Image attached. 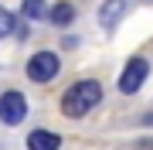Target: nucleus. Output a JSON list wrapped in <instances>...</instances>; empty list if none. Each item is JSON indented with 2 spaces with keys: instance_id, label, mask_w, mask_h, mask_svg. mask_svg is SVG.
I'll use <instances>...</instances> for the list:
<instances>
[{
  "instance_id": "nucleus-1",
  "label": "nucleus",
  "mask_w": 153,
  "mask_h": 150,
  "mask_svg": "<svg viewBox=\"0 0 153 150\" xmlns=\"http://www.w3.org/2000/svg\"><path fill=\"white\" fill-rule=\"evenodd\" d=\"M99 102H102V85H99L95 78H78V82H71L68 89L61 92V113L71 116V119L88 116Z\"/></svg>"
},
{
  "instance_id": "nucleus-9",
  "label": "nucleus",
  "mask_w": 153,
  "mask_h": 150,
  "mask_svg": "<svg viewBox=\"0 0 153 150\" xmlns=\"http://www.w3.org/2000/svg\"><path fill=\"white\" fill-rule=\"evenodd\" d=\"M14 28H17L14 14L7 10V7H0V38H7V34H14Z\"/></svg>"
},
{
  "instance_id": "nucleus-6",
  "label": "nucleus",
  "mask_w": 153,
  "mask_h": 150,
  "mask_svg": "<svg viewBox=\"0 0 153 150\" xmlns=\"http://www.w3.org/2000/svg\"><path fill=\"white\" fill-rule=\"evenodd\" d=\"M27 150H61V137L51 130H34L27 133Z\"/></svg>"
},
{
  "instance_id": "nucleus-10",
  "label": "nucleus",
  "mask_w": 153,
  "mask_h": 150,
  "mask_svg": "<svg viewBox=\"0 0 153 150\" xmlns=\"http://www.w3.org/2000/svg\"><path fill=\"white\" fill-rule=\"evenodd\" d=\"M146 4H153V0H146Z\"/></svg>"
},
{
  "instance_id": "nucleus-3",
  "label": "nucleus",
  "mask_w": 153,
  "mask_h": 150,
  "mask_svg": "<svg viewBox=\"0 0 153 150\" xmlns=\"http://www.w3.org/2000/svg\"><path fill=\"white\" fill-rule=\"evenodd\" d=\"M146 78H150V61L140 58V55L129 58V61H126V68L119 72V92H123V96H136Z\"/></svg>"
},
{
  "instance_id": "nucleus-8",
  "label": "nucleus",
  "mask_w": 153,
  "mask_h": 150,
  "mask_svg": "<svg viewBox=\"0 0 153 150\" xmlns=\"http://www.w3.org/2000/svg\"><path fill=\"white\" fill-rule=\"evenodd\" d=\"M48 10L51 7L44 4V0H24V7H21V14L27 17V21H48Z\"/></svg>"
},
{
  "instance_id": "nucleus-2",
  "label": "nucleus",
  "mask_w": 153,
  "mask_h": 150,
  "mask_svg": "<svg viewBox=\"0 0 153 150\" xmlns=\"http://www.w3.org/2000/svg\"><path fill=\"white\" fill-rule=\"evenodd\" d=\"M58 68H61V58L55 55V51H34V55L27 58V78L31 82H38V85H44V82H51V78L58 75Z\"/></svg>"
},
{
  "instance_id": "nucleus-5",
  "label": "nucleus",
  "mask_w": 153,
  "mask_h": 150,
  "mask_svg": "<svg viewBox=\"0 0 153 150\" xmlns=\"http://www.w3.org/2000/svg\"><path fill=\"white\" fill-rule=\"evenodd\" d=\"M123 14H126V0H105L102 10H99V24L105 31H116V24L123 21Z\"/></svg>"
},
{
  "instance_id": "nucleus-7",
  "label": "nucleus",
  "mask_w": 153,
  "mask_h": 150,
  "mask_svg": "<svg viewBox=\"0 0 153 150\" xmlns=\"http://www.w3.org/2000/svg\"><path fill=\"white\" fill-rule=\"evenodd\" d=\"M48 21L55 24V28H68V24L75 21V7H71L68 0H61V4H55V7L48 10Z\"/></svg>"
},
{
  "instance_id": "nucleus-4",
  "label": "nucleus",
  "mask_w": 153,
  "mask_h": 150,
  "mask_svg": "<svg viewBox=\"0 0 153 150\" xmlns=\"http://www.w3.org/2000/svg\"><path fill=\"white\" fill-rule=\"evenodd\" d=\"M24 116H27V99L17 89H7L0 96V119H4L7 126H21Z\"/></svg>"
}]
</instances>
